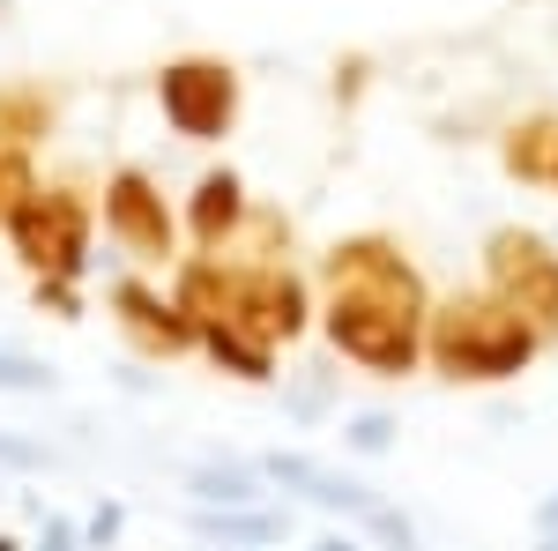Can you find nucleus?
I'll use <instances>...</instances> for the list:
<instances>
[{
  "mask_svg": "<svg viewBox=\"0 0 558 551\" xmlns=\"http://www.w3.org/2000/svg\"><path fill=\"white\" fill-rule=\"evenodd\" d=\"M425 268L387 231H350L320 254V343L336 366H357L373 381H410L425 373Z\"/></svg>",
  "mask_w": 558,
  "mask_h": 551,
  "instance_id": "1",
  "label": "nucleus"
},
{
  "mask_svg": "<svg viewBox=\"0 0 558 551\" xmlns=\"http://www.w3.org/2000/svg\"><path fill=\"white\" fill-rule=\"evenodd\" d=\"M551 343L536 336L521 313H507L492 291H454V298H432V321H425V373L454 387H499L521 381Z\"/></svg>",
  "mask_w": 558,
  "mask_h": 551,
  "instance_id": "2",
  "label": "nucleus"
},
{
  "mask_svg": "<svg viewBox=\"0 0 558 551\" xmlns=\"http://www.w3.org/2000/svg\"><path fill=\"white\" fill-rule=\"evenodd\" d=\"M0 239L31 284H89V254H97V202L75 187H31L15 194V209L0 216Z\"/></svg>",
  "mask_w": 558,
  "mask_h": 551,
  "instance_id": "3",
  "label": "nucleus"
},
{
  "mask_svg": "<svg viewBox=\"0 0 558 551\" xmlns=\"http://www.w3.org/2000/svg\"><path fill=\"white\" fill-rule=\"evenodd\" d=\"M157 112H165V128L179 142H194V149H216V142H231L239 128V112H246V75L223 60V52H179L157 68Z\"/></svg>",
  "mask_w": 558,
  "mask_h": 551,
  "instance_id": "4",
  "label": "nucleus"
},
{
  "mask_svg": "<svg viewBox=\"0 0 558 551\" xmlns=\"http://www.w3.org/2000/svg\"><path fill=\"white\" fill-rule=\"evenodd\" d=\"M97 224H105V239L134 261V268H179V247H186V231H179V209L165 202V187H157V171L149 165H112L105 171V194H97Z\"/></svg>",
  "mask_w": 558,
  "mask_h": 551,
  "instance_id": "5",
  "label": "nucleus"
},
{
  "mask_svg": "<svg viewBox=\"0 0 558 551\" xmlns=\"http://www.w3.org/2000/svg\"><path fill=\"white\" fill-rule=\"evenodd\" d=\"M484 291L499 298L507 313H521L544 343H558V254L521 231V224H499L484 239Z\"/></svg>",
  "mask_w": 558,
  "mask_h": 551,
  "instance_id": "6",
  "label": "nucleus"
},
{
  "mask_svg": "<svg viewBox=\"0 0 558 551\" xmlns=\"http://www.w3.org/2000/svg\"><path fill=\"white\" fill-rule=\"evenodd\" d=\"M231 328L260 336L268 350H291L299 336L320 328V298L291 261H239V313Z\"/></svg>",
  "mask_w": 558,
  "mask_h": 551,
  "instance_id": "7",
  "label": "nucleus"
},
{
  "mask_svg": "<svg viewBox=\"0 0 558 551\" xmlns=\"http://www.w3.org/2000/svg\"><path fill=\"white\" fill-rule=\"evenodd\" d=\"M105 306H112L120 336L134 343V358H149V366L202 358V328H194V321L172 306V291H165V284H149V276H120V284L105 291Z\"/></svg>",
  "mask_w": 558,
  "mask_h": 551,
  "instance_id": "8",
  "label": "nucleus"
},
{
  "mask_svg": "<svg viewBox=\"0 0 558 551\" xmlns=\"http://www.w3.org/2000/svg\"><path fill=\"white\" fill-rule=\"evenodd\" d=\"M260 477H268L276 492L305 500V507L343 514V522H365V514L380 507V492H373V484H357L350 469L320 463V455H305V447H276V455H260Z\"/></svg>",
  "mask_w": 558,
  "mask_h": 551,
  "instance_id": "9",
  "label": "nucleus"
},
{
  "mask_svg": "<svg viewBox=\"0 0 558 551\" xmlns=\"http://www.w3.org/2000/svg\"><path fill=\"white\" fill-rule=\"evenodd\" d=\"M246 224H254V194H246V179H239L231 165H209L194 187H186L179 231H186L194 254H231V247L246 239Z\"/></svg>",
  "mask_w": 558,
  "mask_h": 551,
  "instance_id": "10",
  "label": "nucleus"
},
{
  "mask_svg": "<svg viewBox=\"0 0 558 551\" xmlns=\"http://www.w3.org/2000/svg\"><path fill=\"white\" fill-rule=\"evenodd\" d=\"M186 529L202 537L209 551H276L291 544V529H299V514H291V500L276 507H186Z\"/></svg>",
  "mask_w": 558,
  "mask_h": 551,
  "instance_id": "11",
  "label": "nucleus"
},
{
  "mask_svg": "<svg viewBox=\"0 0 558 551\" xmlns=\"http://www.w3.org/2000/svg\"><path fill=\"white\" fill-rule=\"evenodd\" d=\"M165 291H172V306L194 328H223V321L239 313V261L231 254H186Z\"/></svg>",
  "mask_w": 558,
  "mask_h": 551,
  "instance_id": "12",
  "label": "nucleus"
},
{
  "mask_svg": "<svg viewBox=\"0 0 558 551\" xmlns=\"http://www.w3.org/2000/svg\"><path fill=\"white\" fill-rule=\"evenodd\" d=\"M186 507H268V477L260 463H231V455H202L179 477Z\"/></svg>",
  "mask_w": 558,
  "mask_h": 551,
  "instance_id": "13",
  "label": "nucleus"
},
{
  "mask_svg": "<svg viewBox=\"0 0 558 551\" xmlns=\"http://www.w3.org/2000/svg\"><path fill=\"white\" fill-rule=\"evenodd\" d=\"M202 366L209 373H223V381H239V387H268L276 381V350L260 336H246V328H202Z\"/></svg>",
  "mask_w": 558,
  "mask_h": 551,
  "instance_id": "14",
  "label": "nucleus"
},
{
  "mask_svg": "<svg viewBox=\"0 0 558 551\" xmlns=\"http://www.w3.org/2000/svg\"><path fill=\"white\" fill-rule=\"evenodd\" d=\"M499 165L514 171V179H529V187H551L558 179V120H514L507 128V142H499Z\"/></svg>",
  "mask_w": 558,
  "mask_h": 551,
  "instance_id": "15",
  "label": "nucleus"
},
{
  "mask_svg": "<svg viewBox=\"0 0 558 551\" xmlns=\"http://www.w3.org/2000/svg\"><path fill=\"white\" fill-rule=\"evenodd\" d=\"M52 128V97L45 89H0V149H23Z\"/></svg>",
  "mask_w": 558,
  "mask_h": 551,
  "instance_id": "16",
  "label": "nucleus"
},
{
  "mask_svg": "<svg viewBox=\"0 0 558 551\" xmlns=\"http://www.w3.org/2000/svg\"><path fill=\"white\" fill-rule=\"evenodd\" d=\"M395 432H402V424L387 418V410H357V418H343V455L380 463V455H395Z\"/></svg>",
  "mask_w": 558,
  "mask_h": 551,
  "instance_id": "17",
  "label": "nucleus"
},
{
  "mask_svg": "<svg viewBox=\"0 0 558 551\" xmlns=\"http://www.w3.org/2000/svg\"><path fill=\"white\" fill-rule=\"evenodd\" d=\"M0 395H60V373L31 350H0Z\"/></svg>",
  "mask_w": 558,
  "mask_h": 551,
  "instance_id": "18",
  "label": "nucleus"
},
{
  "mask_svg": "<svg viewBox=\"0 0 558 551\" xmlns=\"http://www.w3.org/2000/svg\"><path fill=\"white\" fill-rule=\"evenodd\" d=\"M0 469H15V477H52L60 455L45 447L38 432H15V424H0Z\"/></svg>",
  "mask_w": 558,
  "mask_h": 551,
  "instance_id": "19",
  "label": "nucleus"
},
{
  "mask_svg": "<svg viewBox=\"0 0 558 551\" xmlns=\"http://www.w3.org/2000/svg\"><path fill=\"white\" fill-rule=\"evenodd\" d=\"M357 529H365V537H373L380 551H425V537H417V522H410V514L395 507V500H380V507L365 514Z\"/></svg>",
  "mask_w": 558,
  "mask_h": 551,
  "instance_id": "20",
  "label": "nucleus"
},
{
  "mask_svg": "<svg viewBox=\"0 0 558 551\" xmlns=\"http://www.w3.org/2000/svg\"><path fill=\"white\" fill-rule=\"evenodd\" d=\"M120 537H128V500H112V492H105V500L83 514V544L89 551H120Z\"/></svg>",
  "mask_w": 558,
  "mask_h": 551,
  "instance_id": "21",
  "label": "nucleus"
},
{
  "mask_svg": "<svg viewBox=\"0 0 558 551\" xmlns=\"http://www.w3.org/2000/svg\"><path fill=\"white\" fill-rule=\"evenodd\" d=\"M31 551H89L83 544V522L60 507H38V537H31Z\"/></svg>",
  "mask_w": 558,
  "mask_h": 551,
  "instance_id": "22",
  "label": "nucleus"
},
{
  "mask_svg": "<svg viewBox=\"0 0 558 551\" xmlns=\"http://www.w3.org/2000/svg\"><path fill=\"white\" fill-rule=\"evenodd\" d=\"M328 381H336L328 366H305V373H299V387H291V418H299V424L328 418Z\"/></svg>",
  "mask_w": 558,
  "mask_h": 551,
  "instance_id": "23",
  "label": "nucleus"
},
{
  "mask_svg": "<svg viewBox=\"0 0 558 551\" xmlns=\"http://www.w3.org/2000/svg\"><path fill=\"white\" fill-rule=\"evenodd\" d=\"M31 306L52 321H83V284H31Z\"/></svg>",
  "mask_w": 558,
  "mask_h": 551,
  "instance_id": "24",
  "label": "nucleus"
},
{
  "mask_svg": "<svg viewBox=\"0 0 558 551\" xmlns=\"http://www.w3.org/2000/svg\"><path fill=\"white\" fill-rule=\"evenodd\" d=\"M31 187H38L31 157H23V149H0V216L15 209V194H31Z\"/></svg>",
  "mask_w": 558,
  "mask_h": 551,
  "instance_id": "25",
  "label": "nucleus"
},
{
  "mask_svg": "<svg viewBox=\"0 0 558 551\" xmlns=\"http://www.w3.org/2000/svg\"><path fill=\"white\" fill-rule=\"evenodd\" d=\"M305 551H365V544H357L350 529H320V537H313V544H305Z\"/></svg>",
  "mask_w": 558,
  "mask_h": 551,
  "instance_id": "26",
  "label": "nucleus"
},
{
  "mask_svg": "<svg viewBox=\"0 0 558 551\" xmlns=\"http://www.w3.org/2000/svg\"><path fill=\"white\" fill-rule=\"evenodd\" d=\"M536 537H558V492L544 500V507H536Z\"/></svg>",
  "mask_w": 558,
  "mask_h": 551,
  "instance_id": "27",
  "label": "nucleus"
},
{
  "mask_svg": "<svg viewBox=\"0 0 558 551\" xmlns=\"http://www.w3.org/2000/svg\"><path fill=\"white\" fill-rule=\"evenodd\" d=\"M529 551H558V537H536V544H529Z\"/></svg>",
  "mask_w": 558,
  "mask_h": 551,
  "instance_id": "28",
  "label": "nucleus"
},
{
  "mask_svg": "<svg viewBox=\"0 0 558 551\" xmlns=\"http://www.w3.org/2000/svg\"><path fill=\"white\" fill-rule=\"evenodd\" d=\"M0 551H23V544H15V537H8V529H0Z\"/></svg>",
  "mask_w": 558,
  "mask_h": 551,
  "instance_id": "29",
  "label": "nucleus"
},
{
  "mask_svg": "<svg viewBox=\"0 0 558 551\" xmlns=\"http://www.w3.org/2000/svg\"><path fill=\"white\" fill-rule=\"evenodd\" d=\"M551 194H558V179H551Z\"/></svg>",
  "mask_w": 558,
  "mask_h": 551,
  "instance_id": "30",
  "label": "nucleus"
}]
</instances>
